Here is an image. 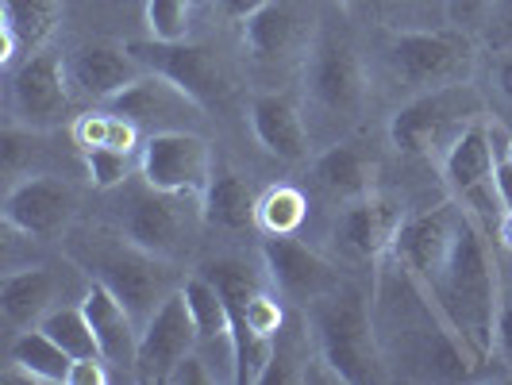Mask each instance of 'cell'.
I'll use <instances>...</instances> for the list:
<instances>
[{"instance_id":"obj_1","label":"cell","mask_w":512,"mask_h":385,"mask_svg":"<svg viewBox=\"0 0 512 385\" xmlns=\"http://www.w3.org/2000/svg\"><path fill=\"white\" fill-rule=\"evenodd\" d=\"M370 308H374V332L389 378L409 382H462L474 370H482L466 351L447 316L439 312L432 293L412 278V270L397 255L378 258L370 270Z\"/></svg>"},{"instance_id":"obj_2","label":"cell","mask_w":512,"mask_h":385,"mask_svg":"<svg viewBox=\"0 0 512 385\" xmlns=\"http://www.w3.org/2000/svg\"><path fill=\"white\" fill-rule=\"evenodd\" d=\"M493 247H497V239L478 228L466 212L459 239H455L451 255L443 262V270L424 285L478 366L493 362V339H497L501 258Z\"/></svg>"},{"instance_id":"obj_3","label":"cell","mask_w":512,"mask_h":385,"mask_svg":"<svg viewBox=\"0 0 512 385\" xmlns=\"http://www.w3.org/2000/svg\"><path fill=\"white\" fill-rule=\"evenodd\" d=\"M370 104V70L347 27L320 16L316 39L301 66V108L316 147H332L362 120Z\"/></svg>"},{"instance_id":"obj_4","label":"cell","mask_w":512,"mask_h":385,"mask_svg":"<svg viewBox=\"0 0 512 385\" xmlns=\"http://www.w3.org/2000/svg\"><path fill=\"white\" fill-rule=\"evenodd\" d=\"M62 251L89 282H101L112 289L128 312L139 320V328L147 324L154 308L162 305L174 289H181L185 274L178 262L151 255L147 247H139L120 228H104V224H81L62 235Z\"/></svg>"},{"instance_id":"obj_5","label":"cell","mask_w":512,"mask_h":385,"mask_svg":"<svg viewBox=\"0 0 512 385\" xmlns=\"http://www.w3.org/2000/svg\"><path fill=\"white\" fill-rule=\"evenodd\" d=\"M301 312H305L312 339H316V351L328 362L335 382L370 385L389 378L382 347H378V332H374L370 293L362 285L343 282L328 297L312 301Z\"/></svg>"},{"instance_id":"obj_6","label":"cell","mask_w":512,"mask_h":385,"mask_svg":"<svg viewBox=\"0 0 512 385\" xmlns=\"http://www.w3.org/2000/svg\"><path fill=\"white\" fill-rule=\"evenodd\" d=\"M382 74L389 85L405 93V101L428 89L474 81L482 39L466 35L459 27H409V31H385L382 39Z\"/></svg>"},{"instance_id":"obj_7","label":"cell","mask_w":512,"mask_h":385,"mask_svg":"<svg viewBox=\"0 0 512 385\" xmlns=\"http://www.w3.org/2000/svg\"><path fill=\"white\" fill-rule=\"evenodd\" d=\"M482 116H493L486 89L474 81H459V85L428 89V93H416L409 101H401L389 116L385 135H389V147L397 154L428 158L439 166L443 151Z\"/></svg>"},{"instance_id":"obj_8","label":"cell","mask_w":512,"mask_h":385,"mask_svg":"<svg viewBox=\"0 0 512 385\" xmlns=\"http://www.w3.org/2000/svg\"><path fill=\"white\" fill-rule=\"evenodd\" d=\"M116 228L139 247H147L151 255L166 258V262H185L201 243V228H205V212H201V197L193 193H166L154 189L147 181L135 178L116 189Z\"/></svg>"},{"instance_id":"obj_9","label":"cell","mask_w":512,"mask_h":385,"mask_svg":"<svg viewBox=\"0 0 512 385\" xmlns=\"http://www.w3.org/2000/svg\"><path fill=\"white\" fill-rule=\"evenodd\" d=\"M497 120L482 116L439 158V178L447 185V197H455L470 220L497 239V228L505 220V205L497 193Z\"/></svg>"},{"instance_id":"obj_10","label":"cell","mask_w":512,"mask_h":385,"mask_svg":"<svg viewBox=\"0 0 512 385\" xmlns=\"http://www.w3.org/2000/svg\"><path fill=\"white\" fill-rule=\"evenodd\" d=\"M4 108H8V124H20L31 131L62 128L74 112L66 54L43 47V51L27 54L20 66H12L8 85H4Z\"/></svg>"},{"instance_id":"obj_11","label":"cell","mask_w":512,"mask_h":385,"mask_svg":"<svg viewBox=\"0 0 512 385\" xmlns=\"http://www.w3.org/2000/svg\"><path fill=\"white\" fill-rule=\"evenodd\" d=\"M316 27H320V16L308 0H274L239 24V43L258 70H266V74L297 70L301 74L305 54L316 39Z\"/></svg>"},{"instance_id":"obj_12","label":"cell","mask_w":512,"mask_h":385,"mask_svg":"<svg viewBox=\"0 0 512 385\" xmlns=\"http://www.w3.org/2000/svg\"><path fill=\"white\" fill-rule=\"evenodd\" d=\"M409 208L397 197L374 189L370 197H359L351 205H339L328 224V247L332 258L343 266H378V258L389 255L393 235L401 228Z\"/></svg>"},{"instance_id":"obj_13","label":"cell","mask_w":512,"mask_h":385,"mask_svg":"<svg viewBox=\"0 0 512 385\" xmlns=\"http://www.w3.org/2000/svg\"><path fill=\"white\" fill-rule=\"evenodd\" d=\"M128 47L147 70L170 77L174 85H181L193 101L205 104V108H220L235 93V77H231L228 62L205 43H193V39H185V43L139 39V43H128Z\"/></svg>"},{"instance_id":"obj_14","label":"cell","mask_w":512,"mask_h":385,"mask_svg":"<svg viewBox=\"0 0 512 385\" xmlns=\"http://www.w3.org/2000/svg\"><path fill=\"white\" fill-rule=\"evenodd\" d=\"M258 255H262V270H266L270 285L297 308L328 297L332 289L347 282L332 255L308 247L297 235H266L258 243Z\"/></svg>"},{"instance_id":"obj_15","label":"cell","mask_w":512,"mask_h":385,"mask_svg":"<svg viewBox=\"0 0 512 385\" xmlns=\"http://www.w3.org/2000/svg\"><path fill=\"white\" fill-rule=\"evenodd\" d=\"M4 228L20 231L27 239H58L74 228L77 193L66 178L54 174H24L4 193Z\"/></svg>"},{"instance_id":"obj_16","label":"cell","mask_w":512,"mask_h":385,"mask_svg":"<svg viewBox=\"0 0 512 385\" xmlns=\"http://www.w3.org/2000/svg\"><path fill=\"white\" fill-rule=\"evenodd\" d=\"M212 170H216V154L201 131H158L143 139L139 178L154 189L201 197Z\"/></svg>"},{"instance_id":"obj_17","label":"cell","mask_w":512,"mask_h":385,"mask_svg":"<svg viewBox=\"0 0 512 385\" xmlns=\"http://www.w3.org/2000/svg\"><path fill=\"white\" fill-rule=\"evenodd\" d=\"M197 351V324L185 293L174 289L162 305L147 316V324L139 328V359H135V382L143 385H166L170 370L185 355Z\"/></svg>"},{"instance_id":"obj_18","label":"cell","mask_w":512,"mask_h":385,"mask_svg":"<svg viewBox=\"0 0 512 385\" xmlns=\"http://www.w3.org/2000/svg\"><path fill=\"white\" fill-rule=\"evenodd\" d=\"M466 220V208L447 197L436 208H420V212H405L401 228L393 235L389 255H397L412 270V278H420V285H428L443 270V262L451 255L459 228Z\"/></svg>"},{"instance_id":"obj_19","label":"cell","mask_w":512,"mask_h":385,"mask_svg":"<svg viewBox=\"0 0 512 385\" xmlns=\"http://www.w3.org/2000/svg\"><path fill=\"white\" fill-rule=\"evenodd\" d=\"M104 108L128 116L143 135H158V131H197L208 116L205 104H197L181 85H174L170 77L154 74V70H147L135 85H128L116 101H108Z\"/></svg>"},{"instance_id":"obj_20","label":"cell","mask_w":512,"mask_h":385,"mask_svg":"<svg viewBox=\"0 0 512 385\" xmlns=\"http://www.w3.org/2000/svg\"><path fill=\"white\" fill-rule=\"evenodd\" d=\"M143 74H147V66L131 54L128 43L93 39L66 54V77H70L74 101L89 104V108H104L108 101H116Z\"/></svg>"},{"instance_id":"obj_21","label":"cell","mask_w":512,"mask_h":385,"mask_svg":"<svg viewBox=\"0 0 512 385\" xmlns=\"http://www.w3.org/2000/svg\"><path fill=\"white\" fill-rule=\"evenodd\" d=\"M247 124L255 131L258 147L270 158L289 162V166L312 162L316 139H312V128L305 120V108L285 89H258L247 101Z\"/></svg>"},{"instance_id":"obj_22","label":"cell","mask_w":512,"mask_h":385,"mask_svg":"<svg viewBox=\"0 0 512 385\" xmlns=\"http://www.w3.org/2000/svg\"><path fill=\"white\" fill-rule=\"evenodd\" d=\"M181 293L189 301L193 324H197V351L216 370V382L235 385V335H231V308L220 293V285L208 278L205 270L185 274Z\"/></svg>"},{"instance_id":"obj_23","label":"cell","mask_w":512,"mask_h":385,"mask_svg":"<svg viewBox=\"0 0 512 385\" xmlns=\"http://www.w3.org/2000/svg\"><path fill=\"white\" fill-rule=\"evenodd\" d=\"M81 308L93 324L101 359L112 366L116 378H131L135 382V359H139V320L128 312V305L104 289L101 282H89L81 293Z\"/></svg>"},{"instance_id":"obj_24","label":"cell","mask_w":512,"mask_h":385,"mask_svg":"<svg viewBox=\"0 0 512 385\" xmlns=\"http://www.w3.org/2000/svg\"><path fill=\"white\" fill-rule=\"evenodd\" d=\"M312 189L332 208L351 205L378 189V162L362 143L339 139L332 147H320V154H312Z\"/></svg>"},{"instance_id":"obj_25","label":"cell","mask_w":512,"mask_h":385,"mask_svg":"<svg viewBox=\"0 0 512 385\" xmlns=\"http://www.w3.org/2000/svg\"><path fill=\"white\" fill-rule=\"evenodd\" d=\"M62 24V0H0V62L20 66L27 54L51 47Z\"/></svg>"},{"instance_id":"obj_26","label":"cell","mask_w":512,"mask_h":385,"mask_svg":"<svg viewBox=\"0 0 512 385\" xmlns=\"http://www.w3.org/2000/svg\"><path fill=\"white\" fill-rule=\"evenodd\" d=\"M58 293H62V278L54 266H20L8 270L0 278V320L4 328L16 335L27 328H39V320L58 308Z\"/></svg>"},{"instance_id":"obj_27","label":"cell","mask_w":512,"mask_h":385,"mask_svg":"<svg viewBox=\"0 0 512 385\" xmlns=\"http://www.w3.org/2000/svg\"><path fill=\"white\" fill-rule=\"evenodd\" d=\"M201 212H205L208 228L220 231H243L258 228V193L255 185L243 178L239 170L220 166L212 170L205 193H201Z\"/></svg>"},{"instance_id":"obj_28","label":"cell","mask_w":512,"mask_h":385,"mask_svg":"<svg viewBox=\"0 0 512 385\" xmlns=\"http://www.w3.org/2000/svg\"><path fill=\"white\" fill-rule=\"evenodd\" d=\"M70 370H74V355L66 347H58L43 328H27V332L12 335V343H8V378L70 385Z\"/></svg>"},{"instance_id":"obj_29","label":"cell","mask_w":512,"mask_h":385,"mask_svg":"<svg viewBox=\"0 0 512 385\" xmlns=\"http://www.w3.org/2000/svg\"><path fill=\"white\" fill-rule=\"evenodd\" d=\"M343 16L378 24L382 31H409V27H443V0H335Z\"/></svg>"},{"instance_id":"obj_30","label":"cell","mask_w":512,"mask_h":385,"mask_svg":"<svg viewBox=\"0 0 512 385\" xmlns=\"http://www.w3.org/2000/svg\"><path fill=\"white\" fill-rule=\"evenodd\" d=\"M308 224V193L297 185H270L258 193V231L297 235Z\"/></svg>"},{"instance_id":"obj_31","label":"cell","mask_w":512,"mask_h":385,"mask_svg":"<svg viewBox=\"0 0 512 385\" xmlns=\"http://www.w3.org/2000/svg\"><path fill=\"white\" fill-rule=\"evenodd\" d=\"M39 328L51 335L58 347H66L74 359H89V355H101V347H97V335H93V324H89V316H85V308L81 301L77 305H58L51 308L43 320H39Z\"/></svg>"},{"instance_id":"obj_32","label":"cell","mask_w":512,"mask_h":385,"mask_svg":"<svg viewBox=\"0 0 512 385\" xmlns=\"http://www.w3.org/2000/svg\"><path fill=\"white\" fill-rule=\"evenodd\" d=\"M197 0H143V24L158 43H185L193 35Z\"/></svg>"},{"instance_id":"obj_33","label":"cell","mask_w":512,"mask_h":385,"mask_svg":"<svg viewBox=\"0 0 512 385\" xmlns=\"http://www.w3.org/2000/svg\"><path fill=\"white\" fill-rule=\"evenodd\" d=\"M81 158H85V178L101 193H116L120 185H128L139 174V154L97 147V151H85Z\"/></svg>"},{"instance_id":"obj_34","label":"cell","mask_w":512,"mask_h":385,"mask_svg":"<svg viewBox=\"0 0 512 385\" xmlns=\"http://www.w3.org/2000/svg\"><path fill=\"white\" fill-rule=\"evenodd\" d=\"M493 362H501L505 370H512V255L501 258V301H497Z\"/></svg>"},{"instance_id":"obj_35","label":"cell","mask_w":512,"mask_h":385,"mask_svg":"<svg viewBox=\"0 0 512 385\" xmlns=\"http://www.w3.org/2000/svg\"><path fill=\"white\" fill-rule=\"evenodd\" d=\"M486 97H489V108H497V112H505L512 116V47L505 51H493L486 66Z\"/></svg>"},{"instance_id":"obj_36","label":"cell","mask_w":512,"mask_h":385,"mask_svg":"<svg viewBox=\"0 0 512 385\" xmlns=\"http://www.w3.org/2000/svg\"><path fill=\"white\" fill-rule=\"evenodd\" d=\"M489 12H493V0H443V16L447 24L482 39L489 24Z\"/></svg>"},{"instance_id":"obj_37","label":"cell","mask_w":512,"mask_h":385,"mask_svg":"<svg viewBox=\"0 0 512 385\" xmlns=\"http://www.w3.org/2000/svg\"><path fill=\"white\" fill-rule=\"evenodd\" d=\"M482 43L493 51H505L512 47V0H493V12H489V24Z\"/></svg>"},{"instance_id":"obj_38","label":"cell","mask_w":512,"mask_h":385,"mask_svg":"<svg viewBox=\"0 0 512 385\" xmlns=\"http://www.w3.org/2000/svg\"><path fill=\"white\" fill-rule=\"evenodd\" d=\"M212 382H216V370L208 366V359L201 351L185 355V359L170 370V378H166V385H212Z\"/></svg>"},{"instance_id":"obj_39","label":"cell","mask_w":512,"mask_h":385,"mask_svg":"<svg viewBox=\"0 0 512 385\" xmlns=\"http://www.w3.org/2000/svg\"><path fill=\"white\" fill-rule=\"evenodd\" d=\"M116 378L112 366L101 359V355H89V359H74V370H70V385H108Z\"/></svg>"},{"instance_id":"obj_40","label":"cell","mask_w":512,"mask_h":385,"mask_svg":"<svg viewBox=\"0 0 512 385\" xmlns=\"http://www.w3.org/2000/svg\"><path fill=\"white\" fill-rule=\"evenodd\" d=\"M216 4H220V16H224V20L243 24L247 16L262 12V8H266V4H274V0H216Z\"/></svg>"},{"instance_id":"obj_41","label":"cell","mask_w":512,"mask_h":385,"mask_svg":"<svg viewBox=\"0 0 512 385\" xmlns=\"http://www.w3.org/2000/svg\"><path fill=\"white\" fill-rule=\"evenodd\" d=\"M493 135H497V131H493ZM497 193H501L505 212H512V162H505L501 154H497Z\"/></svg>"},{"instance_id":"obj_42","label":"cell","mask_w":512,"mask_h":385,"mask_svg":"<svg viewBox=\"0 0 512 385\" xmlns=\"http://www.w3.org/2000/svg\"><path fill=\"white\" fill-rule=\"evenodd\" d=\"M497 247L512 255V212H505V220H501V228H497Z\"/></svg>"},{"instance_id":"obj_43","label":"cell","mask_w":512,"mask_h":385,"mask_svg":"<svg viewBox=\"0 0 512 385\" xmlns=\"http://www.w3.org/2000/svg\"><path fill=\"white\" fill-rule=\"evenodd\" d=\"M197 4H212V0H197Z\"/></svg>"}]
</instances>
